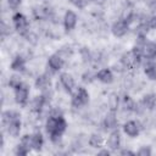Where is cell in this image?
<instances>
[{"label": "cell", "mask_w": 156, "mask_h": 156, "mask_svg": "<svg viewBox=\"0 0 156 156\" xmlns=\"http://www.w3.org/2000/svg\"><path fill=\"white\" fill-rule=\"evenodd\" d=\"M66 129H67V122H66L63 115H61V116L50 115L48 117V119L45 122V130L49 134L50 140L52 143L57 144L61 140Z\"/></svg>", "instance_id": "obj_1"}, {"label": "cell", "mask_w": 156, "mask_h": 156, "mask_svg": "<svg viewBox=\"0 0 156 156\" xmlns=\"http://www.w3.org/2000/svg\"><path fill=\"white\" fill-rule=\"evenodd\" d=\"M89 100H90V95H89L88 90L84 87H78L76 93L72 95L71 104L74 108H80V107L88 105Z\"/></svg>", "instance_id": "obj_2"}, {"label": "cell", "mask_w": 156, "mask_h": 156, "mask_svg": "<svg viewBox=\"0 0 156 156\" xmlns=\"http://www.w3.org/2000/svg\"><path fill=\"white\" fill-rule=\"evenodd\" d=\"M12 23H13L15 29H16L21 35H27V34H28V32H29V23H28L27 17H26L23 13L16 12V13L12 16Z\"/></svg>", "instance_id": "obj_3"}, {"label": "cell", "mask_w": 156, "mask_h": 156, "mask_svg": "<svg viewBox=\"0 0 156 156\" xmlns=\"http://www.w3.org/2000/svg\"><path fill=\"white\" fill-rule=\"evenodd\" d=\"M13 90H15V100H16V102L18 105H21V106H24L28 102V99H29V88H28V85L24 84V83H21Z\"/></svg>", "instance_id": "obj_4"}, {"label": "cell", "mask_w": 156, "mask_h": 156, "mask_svg": "<svg viewBox=\"0 0 156 156\" xmlns=\"http://www.w3.org/2000/svg\"><path fill=\"white\" fill-rule=\"evenodd\" d=\"M2 126H4V128L6 129V132H7V134H9L10 136H13V138H16V136H18V135H20V132H21V127H22L21 117L13 118V119H11V121H9V122L4 123Z\"/></svg>", "instance_id": "obj_5"}, {"label": "cell", "mask_w": 156, "mask_h": 156, "mask_svg": "<svg viewBox=\"0 0 156 156\" xmlns=\"http://www.w3.org/2000/svg\"><path fill=\"white\" fill-rule=\"evenodd\" d=\"M128 30H129V23H128L124 18L116 21V22L112 24V27H111L112 34H113L115 37H117V38H121V37L126 35V34L128 33Z\"/></svg>", "instance_id": "obj_6"}, {"label": "cell", "mask_w": 156, "mask_h": 156, "mask_svg": "<svg viewBox=\"0 0 156 156\" xmlns=\"http://www.w3.org/2000/svg\"><path fill=\"white\" fill-rule=\"evenodd\" d=\"M77 22H78V16L74 11L72 10H67L65 12V16H63V27H65V30L66 32H71L76 28L77 26Z\"/></svg>", "instance_id": "obj_7"}, {"label": "cell", "mask_w": 156, "mask_h": 156, "mask_svg": "<svg viewBox=\"0 0 156 156\" xmlns=\"http://www.w3.org/2000/svg\"><path fill=\"white\" fill-rule=\"evenodd\" d=\"M65 65V57H62L58 52L57 54H52L51 56H49L48 58V67L51 69V72H58L62 69Z\"/></svg>", "instance_id": "obj_8"}, {"label": "cell", "mask_w": 156, "mask_h": 156, "mask_svg": "<svg viewBox=\"0 0 156 156\" xmlns=\"http://www.w3.org/2000/svg\"><path fill=\"white\" fill-rule=\"evenodd\" d=\"M60 83L63 88V90L67 93V94H72L73 90H74V87H76V83H74V79L73 77L69 74V73H61L60 74Z\"/></svg>", "instance_id": "obj_9"}, {"label": "cell", "mask_w": 156, "mask_h": 156, "mask_svg": "<svg viewBox=\"0 0 156 156\" xmlns=\"http://www.w3.org/2000/svg\"><path fill=\"white\" fill-rule=\"evenodd\" d=\"M121 141H122V140H121V133L118 132V129H112V132L108 134V136H107V141H106L108 149L112 150V151L119 149V146H121Z\"/></svg>", "instance_id": "obj_10"}, {"label": "cell", "mask_w": 156, "mask_h": 156, "mask_svg": "<svg viewBox=\"0 0 156 156\" xmlns=\"http://www.w3.org/2000/svg\"><path fill=\"white\" fill-rule=\"evenodd\" d=\"M123 132L129 136V138H136L140 133V124L135 121H128L123 124Z\"/></svg>", "instance_id": "obj_11"}, {"label": "cell", "mask_w": 156, "mask_h": 156, "mask_svg": "<svg viewBox=\"0 0 156 156\" xmlns=\"http://www.w3.org/2000/svg\"><path fill=\"white\" fill-rule=\"evenodd\" d=\"M95 78L99 82L104 83V84H111L113 82V79H115V76H113V72L110 68H101L95 74Z\"/></svg>", "instance_id": "obj_12"}, {"label": "cell", "mask_w": 156, "mask_h": 156, "mask_svg": "<svg viewBox=\"0 0 156 156\" xmlns=\"http://www.w3.org/2000/svg\"><path fill=\"white\" fill-rule=\"evenodd\" d=\"M46 104H48L46 94H45V93H43V94H40V95L35 96V98L32 100V102H30V107H32V110H33L34 112L40 113V112L43 111V108H44V106H45Z\"/></svg>", "instance_id": "obj_13"}, {"label": "cell", "mask_w": 156, "mask_h": 156, "mask_svg": "<svg viewBox=\"0 0 156 156\" xmlns=\"http://www.w3.org/2000/svg\"><path fill=\"white\" fill-rule=\"evenodd\" d=\"M102 124H104V128L107 130V129H116L117 128V124H118V119H117V116H116V112L115 111H110L104 121H102Z\"/></svg>", "instance_id": "obj_14"}, {"label": "cell", "mask_w": 156, "mask_h": 156, "mask_svg": "<svg viewBox=\"0 0 156 156\" xmlns=\"http://www.w3.org/2000/svg\"><path fill=\"white\" fill-rule=\"evenodd\" d=\"M10 67L15 72H24L26 71V60H24V57L21 56V55L15 56V58L12 60Z\"/></svg>", "instance_id": "obj_15"}, {"label": "cell", "mask_w": 156, "mask_h": 156, "mask_svg": "<svg viewBox=\"0 0 156 156\" xmlns=\"http://www.w3.org/2000/svg\"><path fill=\"white\" fill-rule=\"evenodd\" d=\"M141 105L145 110H154L156 106V94H145L141 99Z\"/></svg>", "instance_id": "obj_16"}, {"label": "cell", "mask_w": 156, "mask_h": 156, "mask_svg": "<svg viewBox=\"0 0 156 156\" xmlns=\"http://www.w3.org/2000/svg\"><path fill=\"white\" fill-rule=\"evenodd\" d=\"M44 146V136L40 132H35L32 134V149L35 151H40Z\"/></svg>", "instance_id": "obj_17"}, {"label": "cell", "mask_w": 156, "mask_h": 156, "mask_svg": "<svg viewBox=\"0 0 156 156\" xmlns=\"http://www.w3.org/2000/svg\"><path fill=\"white\" fill-rule=\"evenodd\" d=\"M34 85H35L37 89L46 90L50 87V78L48 77V74H40V76L37 77V79L34 82Z\"/></svg>", "instance_id": "obj_18"}, {"label": "cell", "mask_w": 156, "mask_h": 156, "mask_svg": "<svg viewBox=\"0 0 156 156\" xmlns=\"http://www.w3.org/2000/svg\"><path fill=\"white\" fill-rule=\"evenodd\" d=\"M88 143H89V146L90 147H93V149H100L104 145V138L99 133H93L89 136V141Z\"/></svg>", "instance_id": "obj_19"}, {"label": "cell", "mask_w": 156, "mask_h": 156, "mask_svg": "<svg viewBox=\"0 0 156 156\" xmlns=\"http://www.w3.org/2000/svg\"><path fill=\"white\" fill-rule=\"evenodd\" d=\"M144 73L150 80H156V65L154 62H147L144 66Z\"/></svg>", "instance_id": "obj_20"}, {"label": "cell", "mask_w": 156, "mask_h": 156, "mask_svg": "<svg viewBox=\"0 0 156 156\" xmlns=\"http://www.w3.org/2000/svg\"><path fill=\"white\" fill-rule=\"evenodd\" d=\"M107 105H108L110 111H115L116 112L117 108H118V105H119V98H118V95L115 94V93H112L110 95V98L107 99Z\"/></svg>", "instance_id": "obj_21"}, {"label": "cell", "mask_w": 156, "mask_h": 156, "mask_svg": "<svg viewBox=\"0 0 156 156\" xmlns=\"http://www.w3.org/2000/svg\"><path fill=\"white\" fill-rule=\"evenodd\" d=\"M123 107H124V110H127V111H134V112H135L136 102H135L129 95H124V98H123Z\"/></svg>", "instance_id": "obj_22"}, {"label": "cell", "mask_w": 156, "mask_h": 156, "mask_svg": "<svg viewBox=\"0 0 156 156\" xmlns=\"http://www.w3.org/2000/svg\"><path fill=\"white\" fill-rule=\"evenodd\" d=\"M30 150H32V149H29V147H27V146H24V145H22V144L20 143V144L16 146L15 154L18 155V156H24V155H28V154L30 152Z\"/></svg>", "instance_id": "obj_23"}, {"label": "cell", "mask_w": 156, "mask_h": 156, "mask_svg": "<svg viewBox=\"0 0 156 156\" xmlns=\"http://www.w3.org/2000/svg\"><path fill=\"white\" fill-rule=\"evenodd\" d=\"M136 154H138L139 156H151V154H152L151 146H149V145H144V146H141V147L136 151Z\"/></svg>", "instance_id": "obj_24"}, {"label": "cell", "mask_w": 156, "mask_h": 156, "mask_svg": "<svg viewBox=\"0 0 156 156\" xmlns=\"http://www.w3.org/2000/svg\"><path fill=\"white\" fill-rule=\"evenodd\" d=\"M21 83H23L18 77H16V76H12L11 78H10V80H9V85L12 88V89H15V88H17Z\"/></svg>", "instance_id": "obj_25"}, {"label": "cell", "mask_w": 156, "mask_h": 156, "mask_svg": "<svg viewBox=\"0 0 156 156\" xmlns=\"http://www.w3.org/2000/svg\"><path fill=\"white\" fill-rule=\"evenodd\" d=\"M21 2H22V0H7V5L12 10H16L21 5Z\"/></svg>", "instance_id": "obj_26"}, {"label": "cell", "mask_w": 156, "mask_h": 156, "mask_svg": "<svg viewBox=\"0 0 156 156\" xmlns=\"http://www.w3.org/2000/svg\"><path fill=\"white\" fill-rule=\"evenodd\" d=\"M76 7H78V9H83L84 6H85V4H87V0H69Z\"/></svg>", "instance_id": "obj_27"}, {"label": "cell", "mask_w": 156, "mask_h": 156, "mask_svg": "<svg viewBox=\"0 0 156 156\" xmlns=\"http://www.w3.org/2000/svg\"><path fill=\"white\" fill-rule=\"evenodd\" d=\"M147 26H149V28L156 29V15L151 16V17L147 20Z\"/></svg>", "instance_id": "obj_28"}, {"label": "cell", "mask_w": 156, "mask_h": 156, "mask_svg": "<svg viewBox=\"0 0 156 156\" xmlns=\"http://www.w3.org/2000/svg\"><path fill=\"white\" fill-rule=\"evenodd\" d=\"M119 155H122V156H126V155H130V156H133V155H135V152L132 151V150H128V149H123V150L119 151Z\"/></svg>", "instance_id": "obj_29"}, {"label": "cell", "mask_w": 156, "mask_h": 156, "mask_svg": "<svg viewBox=\"0 0 156 156\" xmlns=\"http://www.w3.org/2000/svg\"><path fill=\"white\" fill-rule=\"evenodd\" d=\"M110 154H111V151L107 149H102L98 152V155H100V156H110Z\"/></svg>", "instance_id": "obj_30"}]
</instances>
